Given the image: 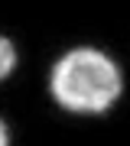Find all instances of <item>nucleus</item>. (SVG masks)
Listing matches in <instances>:
<instances>
[{
    "label": "nucleus",
    "mask_w": 130,
    "mask_h": 146,
    "mask_svg": "<svg viewBox=\"0 0 130 146\" xmlns=\"http://www.w3.org/2000/svg\"><path fill=\"white\" fill-rule=\"evenodd\" d=\"M52 94L65 110L101 114L120 94V68L114 58L94 49L65 52L52 68Z\"/></svg>",
    "instance_id": "1"
},
{
    "label": "nucleus",
    "mask_w": 130,
    "mask_h": 146,
    "mask_svg": "<svg viewBox=\"0 0 130 146\" xmlns=\"http://www.w3.org/2000/svg\"><path fill=\"white\" fill-rule=\"evenodd\" d=\"M13 68H16V49H13L10 39L0 36V78H7Z\"/></svg>",
    "instance_id": "2"
},
{
    "label": "nucleus",
    "mask_w": 130,
    "mask_h": 146,
    "mask_svg": "<svg viewBox=\"0 0 130 146\" xmlns=\"http://www.w3.org/2000/svg\"><path fill=\"white\" fill-rule=\"evenodd\" d=\"M0 146H7V127H3V120H0Z\"/></svg>",
    "instance_id": "3"
}]
</instances>
